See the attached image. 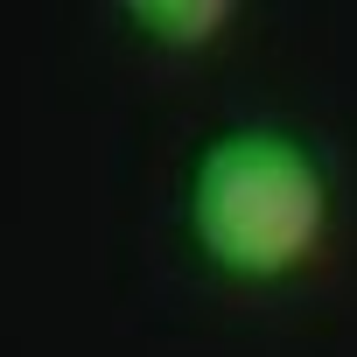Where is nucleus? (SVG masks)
I'll use <instances>...</instances> for the list:
<instances>
[{"instance_id": "nucleus-1", "label": "nucleus", "mask_w": 357, "mask_h": 357, "mask_svg": "<svg viewBox=\"0 0 357 357\" xmlns=\"http://www.w3.org/2000/svg\"><path fill=\"white\" fill-rule=\"evenodd\" d=\"M190 238L231 280H287L322 252L329 175L280 126H231L190 168Z\"/></svg>"}, {"instance_id": "nucleus-2", "label": "nucleus", "mask_w": 357, "mask_h": 357, "mask_svg": "<svg viewBox=\"0 0 357 357\" xmlns=\"http://www.w3.org/2000/svg\"><path fill=\"white\" fill-rule=\"evenodd\" d=\"M126 22L161 50H211L238 22V8L231 0H126Z\"/></svg>"}]
</instances>
